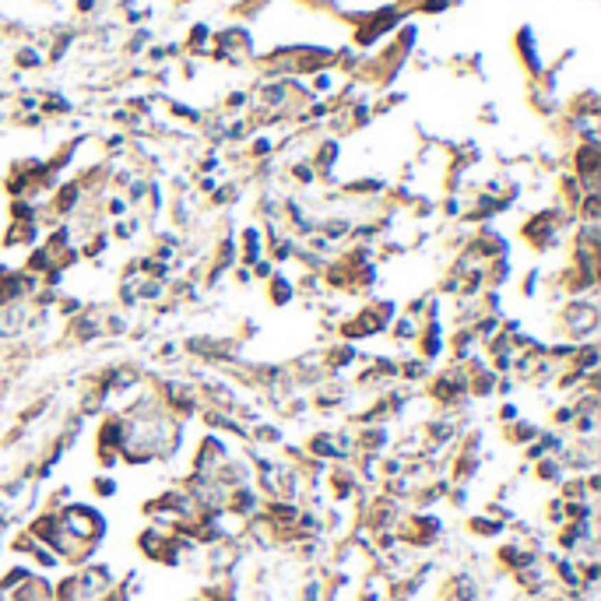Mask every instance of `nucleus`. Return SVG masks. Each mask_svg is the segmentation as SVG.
<instances>
[{"mask_svg": "<svg viewBox=\"0 0 601 601\" xmlns=\"http://www.w3.org/2000/svg\"><path fill=\"white\" fill-rule=\"evenodd\" d=\"M120 446H124V418L106 415L95 429V461L109 471L120 464Z\"/></svg>", "mask_w": 601, "mask_h": 601, "instance_id": "obj_2", "label": "nucleus"}, {"mask_svg": "<svg viewBox=\"0 0 601 601\" xmlns=\"http://www.w3.org/2000/svg\"><path fill=\"white\" fill-rule=\"evenodd\" d=\"M383 179H355V183H345V194H380Z\"/></svg>", "mask_w": 601, "mask_h": 601, "instance_id": "obj_24", "label": "nucleus"}, {"mask_svg": "<svg viewBox=\"0 0 601 601\" xmlns=\"http://www.w3.org/2000/svg\"><path fill=\"white\" fill-rule=\"evenodd\" d=\"M514 49L521 56V64L528 67L531 78H542L545 74V60L538 56V39H534V28L531 25H521L517 28V36H514Z\"/></svg>", "mask_w": 601, "mask_h": 601, "instance_id": "obj_5", "label": "nucleus"}, {"mask_svg": "<svg viewBox=\"0 0 601 601\" xmlns=\"http://www.w3.org/2000/svg\"><path fill=\"white\" fill-rule=\"evenodd\" d=\"M275 152V141L271 137H253L250 141V159H267Z\"/></svg>", "mask_w": 601, "mask_h": 601, "instance_id": "obj_26", "label": "nucleus"}, {"mask_svg": "<svg viewBox=\"0 0 601 601\" xmlns=\"http://www.w3.org/2000/svg\"><path fill=\"white\" fill-rule=\"evenodd\" d=\"M292 176L299 179V183H313V179H317V172H313L310 162H295V166H292Z\"/></svg>", "mask_w": 601, "mask_h": 601, "instance_id": "obj_31", "label": "nucleus"}, {"mask_svg": "<svg viewBox=\"0 0 601 601\" xmlns=\"http://www.w3.org/2000/svg\"><path fill=\"white\" fill-rule=\"evenodd\" d=\"M482 587L471 574H450L446 584H443V601H478Z\"/></svg>", "mask_w": 601, "mask_h": 601, "instance_id": "obj_7", "label": "nucleus"}, {"mask_svg": "<svg viewBox=\"0 0 601 601\" xmlns=\"http://www.w3.org/2000/svg\"><path fill=\"white\" fill-rule=\"evenodd\" d=\"M429 376H433V366L422 363L418 355L401 359V363H398V380H405V383H426Z\"/></svg>", "mask_w": 601, "mask_h": 601, "instance_id": "obj_14", "label": "nucleus"}, {"mask_svg": "<svg viewBox=\"0 0 601 601\" xmlns=\"http://www.w3.org/2000/svg\"><path fill=\"white\" fill-rule=\"evenodd\" d=\"M127 207H131L127 197H109V201H106V212H109L113 218H124V215H127Z\"/></svg>", "mask_w": 601, "mask_h": 601, "instance_id": "obj_32", "label": "nucleus"}, {"mask_svg": "<svg viewBox=\"0 0 601 601\" xmlns=\"http://www.w3.org/2000/svg\"><path fill=\"white\" fill-rule=\"evenodd\" d=\"M418 327H422V320H415L408 313H398L394 320H390L387 334H390V341H394V345H411L415 334H418Z\"/></svg>", "mask_w": 601, "mask_h": 601, "instance_id": "obj_10", "label": "nucleus"}, {"mask_svg": "<svg viewBox=\"0 0 601 601\" xmlns=\"http://www.w3.org/2000/svg\"><path fill=\"white\" fill-rule=\"evenodd\" d=\"M450 4H454V0H422V4H418V11H422V14H443Z\"/></svg>", "mask_w": 601, "mask_h": 601, "instance_id": "obj_33", "label": "nucleus"}, {"mask_svg": "<svg viewBox=\"0 0 601 601\" xmlns=\"http://www.w3.org/2000/svg\"><path fill=\"white\" fill-rule=\"evenodd\" d=\"M81 204H84V190H81L78 179H67V183H56V187H53V204H49L53 215L71 218Z\"/></svg>", "mask_w": 601, "mask_h": 601, "instance_id": "obj_6", "label": "nucleus"}, {"mask_svg": "<svg viewBox=\"0 0 601 601\" xmlns=\"http://www.w3.org/2000/svg\"><path fill=\"white\" fill-rule=\"evenodd\" d=\"M531 475L538 478V482H545V486H559L566 478V468H563L559 457H542V461L531 464Z\"/></svg>", "mask_w": 601, "mask_h": 601, "instance_id": "obj_15", "label": "nucleus"}, {"mask_svg": "<svg viewBox=\"0 0 601 601\" xmlns=\"http://www.w3.org/2000/svg\"><path fill=\"white\" fill-rule=\"evenodd\" d=\"M275 271H278V267H275L271 260H267V257H260V260L250 267V275H253V278H260V282H267V278H271Z\"/></svg>", "mask_w": 601, "mask_h": 601, "instance_id": "obj_28", "label": "nucleus"}, {"mask_svg": "<svg viewBox=\"0 0 601 601\" xmlns=\"http://www.w3.org/2000/svg\"><path fill=\"white\" fill-rule=\"evenodd\" d=\"M264 288H267V303H271L275 310L292 306V299L299 295V292H295V282H292L288 275H282V271H275L271 278H267V282H264Z\"/></svg>", "mask_w": 601, "mask_h": 601, "instance_id": "obj_9", "label": "nucleus"}, {"mask_svg": "<svg viewBox=\"0 0 601 601\" xmlns=\"http://www.w3.org/2000/svg\"><path fill=\"white\" fill-rule=\"evenodd\" d=\"M538 288H542V271H538V267H531V271L521 278V295H524V299H534Z\"/></svg>", "mask_w": 601, "mask_h": 601, "instance_id": "obj_23", "label": "nucleus"}, {"mask_svg": "<svg viewBox=\"0 0 601 601\" xmlns=\"http://www.w3.org/2000/svg\"><path fill=\"white\" fill-rule=\"evenodd\" d=\"M514 418H521V411H517V405H514V401H506V405L499 408V426L514 422Z\"/></svg>", "mask_w": 601, "mask_h": 601, "instance_id": "obj_34", "label": "nucleus"}, {"mask_svg": "<svg viewBox=\"0 0 601 601\" xmlns=\"http://www.w3.org/2000/svg\"><path fill=\"white\" fill-rule=\"evenodd\" d=\"M556 324L566 341H594L591 334L598 330V303L594 299H566L556 310Z\"/></svg>", "mask_w": 601, "mask_h": 601, "instance_id": "obj_1", "label": "nucleus"}, {"mask_svg": "<svg viewBox=\"0 0 601 601\" xmlns=\"http://www.w3.org/2000/svg\"><path fill=\"white\" fill-rule=\"evenodd\" d=\"M545 521H549L552 528H559V524L566 521V517H563V499H559V496L545 503Z\"/></svg>", "mask_w": 601, "mask_h": 601, "instance_id": "obj_27", "label": "nucleus"}, {"mask_svg": "<svg viewBox=\"0 0 601 601\" xmlns=\"http://www.w3.org/2000/svg\"><path fill=\"white\" fill-rule=\"evenodd\" d=\"M538 433H542V426L528 422V418H514V422L503 426V440L514 443V446H528L531 440H538Z\"/></svg>", "mask_w": 601, "mask_h": 601, "instance_id": "obj_11", "label": "nucleus"}, {"mask_svg": "<svg viewBox=\"0 0 601 601\" xmlns=\"http://www.w3.org/2000/svg\"><path fill=\"white\" fill-rule=\"evenodd\" d=\"M113 236H116V239H134V236H137V222H134V218H127V222L120 218V222L113 225Z\"/></svg>", "mask_w": 601, "mask_h": 601, "instance_id": "obj_29", "label": "nucleus"}, {"mask_svg": "<svg viewBox=\"0 0 601 601\" xmlns=\"http://www.w3.org/2000/svg\"><path fill=\"white\" fill-rule=\"evenodd\" d=\"M92 8H95V0H78V11H81V14H88Z\"/></svg>", "mask_w": 601, "mask_h": 601, "instance_id": "obj_37", "label": "nucleus"}, {"mask_svg": "<svg viewBox=\"0 0 601 601\" xmlns=\"http://www.w3.org/2000/svg\"><path fill=\"white\" fill-rule=\"evenodd\" d=\"M468 534H475V538H499L510 524L506 521H496V517H489V514H478V517H468Z\"/></svg>", "mask_w": 601, "mask_h": 601, "instance_id": "obj_16", "label": "nucleus"}, {"mask_svg": "<svg viewBox=\"0 0 601 601\" xmlns=\"http://www.w3.org/2000/svg\"><path fill=\"white\" fill-rule=\"evenodd\" d=\"M443 215L457 218V215H461V201H457V197H446V201H443Z\"/></svg>", "mask_w": 601, "mask_h": 601, "instance_id": "obj_36", "label": "nucleus"}, {"mask_svg": "<svg viewBox=\"0 0 601 601\" xmlns=\"http://www.w3.org/2000/svg\"><path fill=\"white\" fill-rule=\"evenodd\" d=\"M207 39H212V28H207L204 21H197V25L190 28V43H187V46H190L194 53H204V49H207Z\"/></svg>", "mask_w": 601, "mask_h": 601, "instance_id": "obj_22", "label": "nucleus"}, {"mask_svg": "<svg viewBox=\"0 0 601 601\" xmlns=\"http://www.w3.org/2000/svg\"><path fill=\"white\" fill-rule=\"evenodd\" d=\"M250 440H253V443H264V446H278V443L285 440V433H282L275 422H253Z\"/></svg>", "mask_w": 601, "mask_h": 601, "instance_id": "obj_17", "label": "nucleus"}, {"mask_svg": "<svg viewBox=\"0 0 601 601\" xmlns=\"http://www.w3.org/2000/svg\"><path fill=\"white\" fill-rule=\"evenodd\" d=\"M88 489H92V496H99V499H113L116 492H120V482H116V478L113 475H95L92 478V482H88Z\"/></svg>", "mask_w": 601, "mask_h": 601, "instance_id": "obj_18", "label": "nucleus"}, {"mask_svg": "<svg viewBox=\"0 0 601 601\" xmlns=\"http://www.w3.org/2000/svg\"><path fill=\"white\" fill-rule=\"evenodd\" d=\"M106 247H109V232H95V236L81 247V257H84V260H95V257L106 253Z\"/></svg>", "mask_w": 601, "mask_h": 601, "instance_id": "obj_19", "label": "nucleus"}, {"mask_svg": "<svg viewBox=\"0 0 601 601\" xmlns=\"http://www.w3.org/2000/svg\"><path fill=\"white\" fill-rule=\"evenodd\" d=\"M415 355L422 359V363L436 366L446 359V334H443V324L440 320H422V327H418V334H415Z\"/></svg>", "mask_w": 601, "mask_h": 601, "instance_id": "obj_3", "label": "nucleus"}, {"mask_svg": "<svg viewBox=\"0 0 601 601\" xmlns=\"http://www.w3.org/2000/svg\"><path fill=\"white\" fill-rule=\"evenodd\" d=\"M478 348V338L471 334V327H454L446 334V355L450 363H464V359H471Z\"/></svg>", "mask_w": 601, "mask_h": 601, "instance_id": "obj_8", "label": "nucleus"}, {"mask_svg": "<svg viewBox=\"0 0 601 601\" xmlns=\"http://www.w3.org/2000/svg\"><path fill=\"white\" fill-rule=\"evenodd\" d=\"M338 155H341V152H338V141H334V137H327V141H320V144H317L313 162H310V166H313V172H317V179H320V176H330V169H334Z\"/></svg>", "mask_w": 601, "mask_h": 601, "instance_id": "obj_12", "label": "nucleus"}, {"mask_svg": "<svg viewBox=\"0 0 601 601\" xmlns=\"http://www.w3.org/2000/svg\"><path fill=\"white\" fill-rule=\"evenodd\" d=\"M14 64H18L21 71H32V67H43V53H39L36 46H21V49L14 53Z\"/></svg>", "mask_w": 601, "mask_h": 601, "instance_id": "obj_20", "label": "nucleus"}, {"mask_svg": "<svg viewBox=\"0 0 601 601\" xmlns=\"http://www.w3.org/2000/svg\"><path fill=\"white\" fill-rule=\"evenodd\" d=\"M574 415H577V411H574V405H569V401H566V405H559V408L552 411V426H556V429H569V422H574Z\"/></svg>", "mask_w": 601, "mask_h": 601, "instance_id": "obj_25", "label": "nucleus"}, {"mask_svg": "<svg viewBox=\"0 0 601 601\" xmlns=\"http://www.w3.org/2000/svg\"><path fill=\"white\" fill-rule=\"evenodd\" d=\"M330 84H334L330 71H317V74H313V92H317V95H327V92H330Z\"/></svg>", "mask_w": 601, "mask_h": 601, "instance_id": "obj_30", "label": "nucleus"}, {"mask_svg": "<svg viewBox=\"0 0 601 601\" xmlns=\"http://www.w3.org/2000/svg\"><path fill=\"white\" fill-rule=\"evenodd\" d=\"M250 99H247V92H229V99H225V109H243Z\"/></svg>", "mask_w": 601, "mask_h": 601, "instance_id": "obj_35", "label": "nucleus"}, {"mask_svg": "<svg viewBox=\"0 0 601 601\" xmlns=\"http://www.w3.org/2000/svg\"><path fill=\"white\" fill-rule=\"evenodd\" d=\"M53 310H56L60 317H64V320H74V317H78V313L84 310V303H81V299H78V295H60V299H56V306H53Z\"/></svg>", "mask_w": 601, "mask_h": 601, "instance_id": "obj_21", "label": "nucleus"}, {"mask_svg": "<svg viewBox=\"0 0 601 601\" xmlns=\"http://www.w3.org/2000/svg\"><path fill=\"white\" fill-rule=\"evenodd\" d=\"M352 317L359 320V327H363L366 338H376V334H387L390 320L398 317V306L390 303V299H376V303H366L363 310H355Z\"/></svg>", "mask_w": 601, "mask_h": 601, "instance_id": "obj_4", "label": "nucleus"}, {"mask_svg": "<svg viewBox=\"0 0 601 601\" xmlns=\"http://www.w3.org/2000/svg\"><path fill=\"white\" fill-rule=\"evenodd\" d=\"M32 574H36V569H32V566H21V563L8 566L4 574H0V598L8 601V598H11V594H14V591H18V587H21L28 577H32Z\"/></svg>", "mask_w": 601, "mask_h": 601, "instance_id": "obj_13", "label": "nucleus"}, {"mask_svg": "<svg viewBox=\"0 0 601 601\" xmlns=\"http://www.w3.org/2000/svg\"><path fill=\"white\" fill-rule=\"evenodd\" d=\"M176 4H194V0H176Z\"/></svg>", "mask_w": 601, "mask_h": 601, "instance_id": "obj_38", "label": "nucleus"}]
</instances>
